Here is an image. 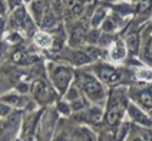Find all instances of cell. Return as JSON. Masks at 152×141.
I'll return each mask as SVG.
<instances>
[{"label":"cell","instance_id":"5","mask_svg":"<svg viewBox=\"0 0 152 141\" xmlns=\"http://www.w3.org/2000/svg\"><path fill=\"white\" fill-rule=\"evenodd\" d=\"M126 110H128L129 117H131L138 125L146 127V128H152V118L146 116V113H144V110L139 107L138 104H135V103H129Z\"/></svg>","mask_w":152,"mask_h":141},{"label":"cell","instance_id":"15","mask_svg":"<svg viewBox=\"0 0 152 141\" xmlns=\"http://www.w3.org/2000/svg\"><path fill=\"white\" fill-rule=\"evenodd\" d=\"M129 130H131V123H128V121L122 123V124H121V127H119V130H118L116 141H122L125 137H126V135H129Z\"/></svg>","mask_w":152,"mask_h":141},{"label":"cell","instance_id":"17","mask_svg":"<svg viewBox=\"0 0 152 141\" xmlns=\"http://www.w3.org/2000/svg\"><path fill=\"white\" fill-rule=\"evenodd\" d=\"M19 121H20V113H12L10 117H9V120L1 125L0 130H4V128H7V127H10V125H16Z\"/></svg>","mask_w":152,"mask_h":141},{"label":"cell","instance_id":"25","mask_svg":"<svg viewBox=\"0 0 152 141\" xmlns=\"http://www.w3.org/2000/svg\"><path fill=\"white\" fill-rule=\"evenodd\" d=\"M68 99L69 100H76V99H79V91L76 90V88H70L69 90V93H68Z\"/></svg>","mask_w":152,"mask_h":141},{"label":"cell","instance_id":"23","mask_svg":"<svg viewBox=\"0 0 152 141\" xmlns=\"http://www.w3.org/2000/svg\"><path fill=\"white\" fill-rule=\"evenodd\" d=\"M88 40L91 43H95L99 40V33L96 32V30H92L91 33H88Z\"/></svg>","mask_w":152,"mask_h":141},{"label":"cell","instance_id":"7","mask_svg":"<svg viewBox=\"0 0 152 141\" xmlns=\"http://www.w3.org/2000/svg\"><path fill=\"white\" fill-rule=\"evenodd\" d=\"M86 34H88V30H86V26L85 24H76L72 32H70V44H80L86 39Z\"/></svg>","mask_w":152,"mask_h":141},{"label":"cell","instance_id":"1","mask_svg":"<svg viewBox=\"0 0 152 141\" xmlns=\"http://www.w3.org/2000/svg\"><path fill=\"white\" fill-rule=\"evenodd\" d=\"M128 101L125 91L122 90H113L110 94L109 106H108V111H106V124L109 127H116L121 123V118L124 116L125 110L128 108Z\"/></svg>","mask_w":152,"mask_h":141},{"label":"cell","instance_id":"35","mask_svg":"<svg viewBox=\"0 0 152 141\" xmlns=\"http://www.w3.org/2000/svg\"><path fill=\"white\" fill-rule=\"evenodd\" d=\"M27 1H29V0H27Z\"/></svg>","mask_w":152,"mask_h":141},{"label":"cell","instance_id":"31","mask_svg":"<svg viewBox=\"0 0 152 141\" xmlns=\"http://www.w3.org/2000/svg\"><path fill=\"white\" fill-rule=\"evenodd\" d=\"M4 12V4H3V1L0 0V13H3Z\"/></svg>","mask_w":152,"mask_h":141},{"label":"cell","instance_id":"21","mask_svg":"<svg viewBox=\"0 0 152 141\" xmlns=\"http://www.w3.org/2000/svg\"><path fill=\"white\" fill-rule=\"evenodd\" d=\"M89 117H91V121H93V123L101 121V118H102L101 110H99V108H91V111H89Z\"/></svg>","mask_w":152,"mask_h":141},{"label":"cell","instance_id":"32","mask_svg":"<svg viewBox=\"0 0 152 141\" xmlns=\"http://www.w3.org/2000/svg\"><path fill=\"white\" fill-rule=\"evenodd\" d=\"M132 141H145V140L142 138V137H135V138H134Z\"/></svg>","mask_w":152,"mask_h":141},{"label":"cell","instance_id":"10","mask_svg":"<svg viewBox=\"0 0 152 141\" xmlns=\"http://www.w3.org/2000/svg\"><path fill=\"white\" fill-rule=\"evenodd\" d=\"M126 50L131 51L132 54H136L139 50V34L138 33H131L126 37Z\"/></svg>","mask_w":152,"mask_h":141},{"label":"cell","instance_id":"29","mask_svg":"<svg viewBox=\"0 0 152 141\" xmlns=\"http://www.w3.org/2000/svg\"><path fill=\"white\" fill-rule=\"evenodd\" d=\"M19 90H20L22 93L27 91V86H26V84H20V86H19Z\"/></svg>","mask_w":152,"mask_h":141},{"label":"cell","instance_id":"18","mask_svg":"<svg viewBox=\"0 0 152 141\" xmlns=\"http://www.w3.org/2000/svg\"><path fill=\"white\" fill-rule=\"evenodd\" d=\"M152 7V0H141L138 3V7H136V12L138 13H146L148 10H151Z\"/></svg>","mask_w":152,"mask_h":141},{"label":"cell","instance_id":"22","mask_svg":"<svg viewBox=\"0 0 152 141\" xmlns=\"http://www.w3.org/2000/svg\"><path fill=\"white\" fill-rule=\"evenodd\" d=\"M145 57L149 60V63H152V37L148 40L146 46H145Z\"/></svg>","mask_w":152,"mask_h":141},{"label":"cell","instance_id":"16","mask_svg":"<svg viewBox=\"0 0 152 141\" xmlns=\"http://www.w3.org/2000/svg\"><path fill=\"white\" fill-rule=\"evenodd\" d=\"M105 17H106V12H105L103 9L96 10V13H95V14H93V17H92V24L95 26V27H98V26H99L102 22L105 20Z\"/></svg>","mask_w":152,"mask_h":141},{"label":"cell","instance_id":"27","mask_svg":"<svg viewBox=\"0 0 152 141\" xmlns=\"http://www.w3.org/2000/svg\"><path fill=\"white\" fill-rule=\"evenodd\" d=\"M10 113V107L4 106V104H0V116H6Z\"/></svg>","mask_w":152,"mask_h":141},{"label":"cell","instance_id":"11","mask_svg":"<svg viewBox=\"0 0 152 141\" xmlns=\"http://www.w3.org/2000/svg\"><path fill=\"white\" fill-rule=\"evenodd\" d=\"M69 13L72 14L73 17L79 16L82 12H83V3L80 0H69Z\"/></svg>","mask_w":152,"mask_h":141},{"label":"cell","instance_id":"28","mask_svg":"<svg viewBox=\"0 0 152 141\" xmlns=\"http://www.w3.org/2000/svg\"><path fill=\"white\" fill-rule=\"evenodd\" d=\"M4 100H7L9 103H13V104H17V103H19V99H17L16 96H9V97H6Z\"/></svg>","mask_w":152,"mask_h":141},{"label":"cell","instance_id":"3","mask_svg":"<svg viewBox=\"0 0 152 141\" xmlns=\"http://www.w3.org/2000/svg\"><path fill=\"white\" fill-rule=\"evenodd\" d=\"M96 73H98V77L103 83L109 84V86H115V84L121 83L122 78H124V73L121 70H118V68H115L112 66H106V64L98 67Z\"/></svg>","mask_w":152,"mask_h":141},{"label":"cell","instance_id":"8","mask_svg":"<svg viewBox=\"0 0 152 141\" xmlns=\"http://www.w3.org/2000/svg\"><path fill=\"white\" fill-rule=\"evenodd\" d=\"M32 93L37 100H46L48 99V86L42 80H36L32 86Z\"/></svg>","mask_w":152,"mask_h":141},{"label":"cell","instance_id":"19","mask_svg":"<svg viewBox=\"0 0 152 141\" xmlns=\"http://www.w3.org/2000/svg\"><path fill=\"white\" fill-rule=\"evenodd\" d=\"M43 7H45V4H43L42 0H37V1H34L33 4H32V10L34 12V16H36L37 20H39L43 14Z\"/></svg>","mask_w":152,"mask_h":141},{"label":"cell","instance_id":"13","mask_svg":"<svg viewBox=\"0 0 152 141\" xmlns=\"http://www.w3.org/2000/svg\"><path fill=\"white\" fill-rule=\"evenodd\" d=\"M34 42H36V44H39L40 47H49L52 44V39L50 36L46 33H37L34 36Z\"/></svg>","mask_w":152,"mask_h":141},{"label":"cell","instance_id":"6","mask_svg":"<svg viewBox=\"0 0 152 141\" xmlns=\"http://www.w3.org/2000/svg\"><path fill=\"white\" fill-rule=\"evenodd\" d=\"M132 99L141 108L152 111V87L136 88L135 91H132Z\"/></svg>","mask_w":152,"mask_h":141},{"label":"cell","instance_id":"20","mask_svg":"<svg viewBox=\"0 0 152 141\" xmlns=\"http://www.w3.org/2000/svg\"><path fill=\"white\" fill-rule=\"evenodd\" d=\"M116 27V23L113 22V19L112 17H109V19H105L103 20V26H102V29L108 33V32H112L113 29Z\"/></svg>","mask_w":152,"mask_h":141},{"label":"cell","instance_id":"24","mask_svg":"<svg viewBox=\"0 0 152 141\" xmlns=\"http://www.w3.org/2000/svg\"><path fill=\"white\" fill-rule=\"evenodd\" d=\"M58 108H59L60 113H63V114H69V113H70V107H69L66 103H59V104H58Z\"/></svg>","mask_w":152,"mask_h":141},{"label":"cell","instance_id":"26","mask_svg":"<svg viewBox=\"0 0 152 141\" xmlns=\"http://www.w3.org/2000/svg\"><path fill=\"white\" fill-rule=\"evenodd\" d=\"M83 103H82V100L80 99H76V100H73V106H72V108L73 110H79V108H83Z\"/></svg>","mask_w":152,"mask_h":141},{"label":"cell","instance_id":"9","mask_svg":"<svg viewBox=\"0 0 152 141\" xmlns=\"http://www.w3.org/2000/svg\"><path fill=\"white\" fill-rule=\"evenodd\" d=\"M125 54H126V46H124L122 42H115L112 44V49H110V57L115 61H121L125 58Z\"/></svg>","mask_w":152,"mask_h":141},{"label":"cell","instance_id":"30","mask_svg":"<svg viewBox=\"0 0 152 141\" xmlns=\"http://www.w3.org/2000/svg\"><path fill=\"white\" fill-rule=\"evenodd\" d=\"M0 141H10V134H6V135H3Z\"/></svg>","mask_w":152,"mask_h":141},{"label":"cell","instance_id":"2","mask_svg":"<svg viewBox=\"0 0 152 141\" xmlns=\"http://www.w3.org/2000/svg\"><path fill=\"white\" fill-rule=\"evenodd\" d=\"M79 86L80 88L86 93L88 97H91L92 100H101L103 97V88H102L101 83L91 74H83L79 76Z\"/></svg>","mask_w":152,"mask_h":141},{"label":"cell","instance_id":"33","mask_svg":"<svg viewBox=\"0 0 152 141\" xmlns=\"http://www.w3.org/2000/svg\"><path fill=\"white\" fill-rule=\"evenodd\" d=\"M17 3H19V0H12V6H16Z\"/></svg>","mask_w":152,"mask_h":141},{"label":"cell","instance_id":"14","mask_svg":"<svg viewBox=\"0 0 152 141\" xmlns=\"http://www.w3.org/2000/svg\"><path fill=\"white\" fill-rule=\"evenodd\" d=\"M42 26L45 29H53L56 26V17H55V14L50 13V12H48L42 20Z\"/></svg>","mask_w":152,"mask_h":141},{"label":"cell","instance_id":"34","mask_svg":"<svg viewBox=\"0 0 152 141\" xmlns=\"http://www.w3.org/2000/svg\"><path fill=\"white\" fill-rule=\"evenodd\" d=\"M58 141H68V140H65V137H60V138H59Z\"/></svg>","mask_w":152,"mask_h":141},{"label":"cell","instance_id":"12","mask_svg":"<svg viewBox=\"0 0 152 141\" xmlns=\"http://www.w3.org/2000/svg\"><path fill=\"white\" fill-rule=\"evenodd\" d=\"M91 61H92V57L88 53H83V51H76V53H73V63L77 64V66L91 63Z\"/></svg>","mask_w":152,"mask_h":141},{"label":"cell","instance_id":"4","mask_svg":"<svg viewBox=\"0 0 152 141\" xmlns=\"http://www.w3.org/2000/svg\"><path fill=\"white\" fill-rule=\"evenodd\" d=\"M52 78H53L55 87H56L60 93H65L66 88H68L69 83H70V80H72V70L68 68V67H63V66L56 67V70H55L53 74H52Z\"/></svg>","mask_w":152,"mask_h":141}]
</instances>
